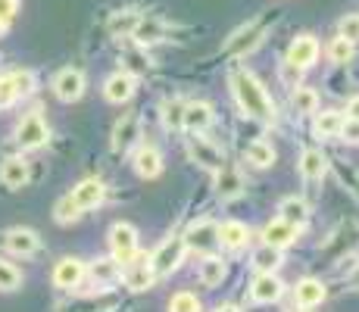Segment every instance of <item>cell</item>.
Masks as SVG:
<instances>
[{
    "instance_id": "cell-1",
    "label": "cell",
    "mask_w": 359,
    "mask_h": 312,
    "mask_svg": "<svg viewBox=\"0 0 359 312\" xmlns=\"http://www.w3.org/2000/svg\"><path fill=\"white\" fill-rule=\"evenodd\" d=\"M231 91L238 97V107L244 109L247 116H253V119H272L275 116L272 100L262 91L257 75H250L247 69H234L231 72Z\"/></svg>"
},
{
    "instance_id": "cell-2",
    "label": "cell",
    "mask_w": 359,
    "mask_h": 312,
    "mask_svg": "<svg viewBox=\"0 0 359 312\" xmlns=\"http://www.w3.org/2000/svg\"><path fill=\"white\" fill-rule=\"evenodd\" d=\"M184 250H188L184 238H169V240H163L160 250L150 256V269L156 272V278H160V275H172L178 266H182Z\"/></svg>"
},
{
    "instance_id": "cell-3",
    "label": "cell",
    "mask_w": 359,
    "mask_h": 312,
    "mask_svg": "<svg viewBox=\"0 0 359 312\" xmlns=\"http://www.w3.org/2000/svg\"><path fill=\"white\" fill-rule=\"evenodd\" d=\"M109 247H113V259H119L122 266H128L137 256V231L128 222H116L109 228Z\"/></svg>"
},
{
    "instance_id": "cell-4",
    "label": "cell",
    "mask_w": 359,
    "mask_h": 312,
    "mask_svg": "<svg viewBox=\"0 0 359 312\" xmlns=\"http://www.w3.org/2000/svg\"><path fill=\"white\" fill-rule=\"evenodd\" d=\"M47 137H50V131H47V125L44 119H41V113L34 109V113L29 116H22V122H19V128H16V144L22 150H38V147H44L47 144Z\"/></svg>"
},
{
    "instance_id": "cell-5",
    "label": "cell",
    "mask_w": 359,
    "mask_h": 312,
    "mask_svg": "<svg viewBox=\"0 0 359 312\" xmlns=\"http://www.w3.org/2000/svg\"><path fill=\"white\" fill-rule=\"evenodd\" d=\"M184 244L188 250H194V253H210L212 247L219 244V225L216 222H194V225L188 228V234H184Z\"/></svg>"
},
{
    "instance_id": "cell-6",
    "label": "cell",
    "mask_w": 359,
    "mask_h": 312,
    "mask_svg": "<svg viewBox=\"0 0 359 312\" xmlns=\"http://www.w3.org/2000/svg\"><path fill=\"white\" fill-rule=\"evenodd\" d=\"M53 94L63 103L81 100V94H85V75H81L79 69H63V72H57V79H53Z\"/></svg>"
},
{
    "instance_id": "cell-7",
    "label": "cell",
    "mask_w": 359,
    "mask_h": 312,
    "mask_svg": "<svg viewBox=\"0 0 359 312\" xmlns=\"http://www.w3.org/2000/svg\"><path fill=\"white\" fill-rule=\"evenodd\" d=\"M85 275H88L85 262L75 259V256H66V259H60L57 266H53V284H57L60 290H72V287H79Z\"/></svg>"
},
{
    "instance_id": "cell-8",
    "label": "cell",
    "mask_w": 359,
    "mask_h": 312,
    "mask_svg": "<svg viewBox=\"0 0 359 312\" xmlns=\"http://www.w3.org/2000/svg\"><path fill=\"white\" fill-rule=\"evenodd\" d=\"M316 60H319V41H316L313 34L294 38L291 50H287V62L297 69H309V66H316Z\"/></svg>"
},
{
    "instance_id": "cell-9",
    "label": "cell",
    "mask_w": 359,
    "mask_h": 312,
    "mask_svg": "<svg viewBox=\"0 0 359 312\" xmlns=\"http://www.w3.org/2000/svg\"><path fill=\"white\" fill-rule=\"evenodd\" d=\"M4 247L13 256H32L41 247V240L32 228H10V231H4Z\"/></svg>"
},
{
    "instance_id": "cell-10",
    "label": "cell",
    "mask_w": 359,
    "mask_h": 312,
    "mask_svg": "<svg viewBox=\"0 0 359 312\" xmlns=\"http://www.w3.org/2000/svg\"><path fill=\"white\" fill-rule=\"evenodd\" d=\"M281 294H285V284H281V278H275V272H259L250 284L253 303H275Z\"/></svg>"
},
{
    "instance_id": "cell-11",
    "label": "cell",
    "mask_w": 359,
    "mask_h": 312,
    "mask_svg": "<svg viewBox=\"0 0 359 312\" xmlns=\"http://www.w3.org/2000/svg\"><path fill=\"white\" fill-rule=\"evenodd\" d=\"M188 150H191V156H194L200 165H206V169H212V172H219V169L225 165L222 150H219L216 144H210L206 137H191Z\"/></svg>"
},
{
    "instance_id": "cell-12",
    "label": "cell",
    "mask_w": 359,
    "mask_h": 312,
    "mask_svg": "<svg viewBox=\"0 0 359 312\" xmlns=\"http://www.w3.org/2000/svg\"><path fill=\"white\" fill-rule=\"evenodd\" d=\"M297 234H300V228L291 225V222H285V219H275V222H269V225L262 228V238H266V244L269 247H278V250L291 247L294 240H297Z\"/></svg>"
},
{
    "instance_id": "cell-13",
    "label": "cell",
    "mask_w": 359,
    "mask_h": 312,
    "mask_svg": "<svg viewBox=\"0 0 359 312\" xmlns=\"http://www.w3.org/2000/svg\"><path fill=\"white\" fill-rule=\"evenodd\" d=\"M103 97L109 103H128L135 97V75H128V72L109 75L107 85H103Z\"/></svg>"
},
{
    "instance_id": "cell-14",
    "label": "cell",
    "mask_w": 359,
    "mask_h": 312,
    "mask_svg": "<svg viewBox=\"0 0 359 312\" xmlns=\"http://www.w3.org/2000/svg\"><path fill=\"white\" fill-rule=\"evenodd\" d=\"M103 197H107V187H103V182H97V178H85V182L72 191V200L81 206V212L97 210V206L103 203Z\"/></svg>"
},
{
    "instance_id": "cell-15",
    "label": "cell",
    "mask_w": 359,
    "mask_h": 312,
    "mask_svg": "<svg viewBox=\"0 0 359 312\" xmlns=\"http://www.w3.org/2000/svg\"><path fill=\"white\" fill-rule=\"evenodd\" d=\"M137 128H141V125H137V116L135 113H126L119 122H116L113 141H109L116 154H126V150H131V144L137 141Z\"/></svg>"
},
{
    "instance_id": "cell-16",
    "label": "cell",
    "mask_w": 359,
    "mask_h": 312,
    "mask_svg": "<svg viewBox=\"0 0 359 312\" xmlns=\"http://www.w3.org/2000/svg\"><path fill=\"white\" fill-rule=\"evenodd\" d=\"M122 281H126L128 290H147V287H154L156 272L150 269V262H128L122 269Z\"/></svg>"
},
{
    "instance_id": "cell-17",
    "label": "cell",
    "mask_w": 359,
    "mask_h": 312,
    "mask_svg": "<svg viewBox=\"0 0 359 312\" xmlns=\"http://www.w3.org/2000/svg\"><path fill=\"white\" fill-rule=\"evenodd\" d=\"M0 182L10 187V191L22 187L25 182H29V159H22V156L4 159V165H0Z\"/></svg>"
},
{
    "instance_id": "cell-18",
    "label": "cell",
    "mask_w": 359,
    "mask_h": 312,
    "mask_svg": "<svg viewBox=\"0 0 359 312\" xmlns=\"http://www.w3.org/2000/svg\"><path fill=\"white\" fill-rule=\"evenodd\" d=\"M216 194L222 200H238L241 194H244V178H241V172L222 165V169L216 172Z\"/></svg>"
},
{
    "instance_id": "cell-19",
    "label": "cell",
    "mask_w": 359,
    "mask_h": 312,
    "mask_svg": "<svg viewBox=\"0 0 359 312\" xmlns=\"http://www.w3.org/2000/svg\"><path fill=\"white\" fill-rule=\"evenodd\" d=\"M294 297H297V303L300 306H319V303H325V297H328V290H325V284L322 281H316V278H303L300 284L294 287Z\"/></svg>"
},
{
    "instance_id": "cell-20",
    "label": "cell",
    "mask_w": 359,
    "mask_h": 312,
    "mask_svg": "<svg viewBox=\"0 0 359 312\" xmlns=\"http://www.w3.org/2000/svg\"><path fill=\"white\" fill-rule=\"evenodd\" d=\"M135 172H137L141 178H156V175H160V172H163V156H160V150L150 147V144L137 150V154H135Z\"/></svg>"
},
{
    "instance_id": "cell-21",
    "label": "cell",
    "mask_w": 359,
    "mask_h": 312,
    "mask_svg": "<svg viewBox=\"0 0 359 312\" xmlns=\"http://www.w3.org/2000/svg\"><path fill=\"white\" fill-rule=\"evenodd\" d=\"M247 240H250V228L244 222H225V225H219V244L225 250H241V247H247Z\"/></svg>"
},
{
    "instance_id": "cell-22",
    "label": "cell",
    "mask_w": 359,
    "mask_h": 312,
    "mask_svg": "<svg viewBox=\"0 0 359 312\" xmlns=\"http://www.w3.org/2000/svg\"><path fill=\"white\" fill-rule=\"evenodd\" d=\"M212 125V107L210 103H188L184 107V128L200 135V131H206Z\"/></svg>"
},
{
    "instance_id": "cell-23",
    "label": "cell",
    "mask_w": 359,
    "mask_h": 312,
    "mask_svg": "<svg viewBox=\"0 0 359 312\" xmlns=\"http://www.w3.org/2000/svg\"><path fill=\"white\" fill-rule=\"evenodd\" d=\"M88 275H91L97 284H113V281L122 278V262L113 259V256H103V259H94L91 262Z\"/></svg>"
},
{
    "instance_id": "cell-24",
    "label": "cell",
    "mask_w": 359,
    "mask_h": 312,
    "mask_svg": "<svg viewBox=\"0 0 359 312\" xmlns=\"http://www.w3.org/2000/svg\"><path fill=\"white\" fill-rule=\"evenodd\" d=\"M300 172H303V178H306V182H319V178L328 172L325 154H322V150H303V156H300Z\"/></svg>"
},
{
    "instance_id": "cell-25",
    "label": "cell",
    "mask_w": 359,
    "mask_h": 312,
    "mask_svg": "<svg viewBox=\"0 0 359 312\" xmlns=\"http://www.w3.org/2000/svg\"><path fill=\"white\" fill-rule=\"evenodd\" d=\"M169 34H172L169 25L156 22V19H144L141 16V22H137V29L131 32V38H135L137 44H154V41H165Z\"/></svg>"
},
{
    "instance_id": "cell-26",
    "label": "cell",
    "mask_w": 359,
    "mask_h": 312,
    "mask_svg": "<svg viewBox=\"0 0 359 312\" xmlns=\"http://www.w3.org/2000/svg\"><path fill=\"white\" fill-rule=\"evenodd\" d=\"M291 107H294L300 116L319 113V94H316L313 88H306V85H294V91H291Z\"/></svg>"
},
{
    "instance_id": "cell-27",
    "label": "cell",
    "mask_w": 359,
    "mask_h": 312,
    "mask_svg": "<svg viewBox=\"0 0 359 312\" xmlns=\"http://www.w3.org/2000/svg\"><path fill=\"white\" fill-rule=\"evenodd\" d=\"M262 38H266V25H259V22H257L253 29L234 34V41L229 44V50H231V53H250L253 47H259V44H262Z\"/></svg>"
},
{
    "instance_id": "cell-28",
    "label": "cell",
    "mask_w": 359,
    "mask_h": 312,
    "mask_svg": "<svg viewBox=\"0 0 359 312\" xmlns=\"http://www.w3.org/2000/svg\"><path fill=\"white\" fill-rule=\"evenodd\" d=\"M278 212H281L278 219L291 222V225H297V228H300V225H306V219H309V206L303 203L300 197H287V200H281Z\"/></svg>"
},
{
    "instance_id": "cell-29",
    "label": "cell",
    "mask_w": 359,
    "mask_h": 312,
    "mask_svg": "<svg viewBox=\"0 0 359 312\" xmlns=\"http://www.w3.org/2000/svg\"><path fill=\"white\" fill-rule=\"evenodd\" d=\"M222 278H225V262L219 256H206L200 262V284L203 287H216V284H222Z\"/></svg>"
},
{
    "instance_id": "cell-30",
    "label": "cell",
    "mask_w": 359,
    "mask_h": 312,
    "mask_svg": "<svg viewBox=\"0 0 359 312\" xmlns=\"http://www.w3.org/2000/svg\"><path fill=\"white\" fill-rule=\"evenodd\" d=\"M344 116L337 109H325V113H316V135L319 137H337L341 135Z\"/></svg>"
},
{
    "instance_id": "cell-31",
    "label": "cell",
    "mask_w": 359,
    "mask_h": 312,
    "mask_svg": "<svg viewBox=\"0 0 359 312\" xmlns=\"http://www.w3.org/2000/svg\"><path fill=\"white\" fill-rule=\"evenodd\" d=\"M244 156H247V163L259 165V169H269V165L275 163V150H272V144H266V141H250L244 147Z\"/></svg>"
},
{
    "instance_id": "cell-32",
    "label": "cell",
    "mask_w": 359,
    "mask_h": 312,
    "mask_svg": "<svg viewBox=\"0 0 359 312\" xmlns=\"http://www.w3.org/2000/svg\"><path fill=\"white\" fill-rule=\"evenodd\" d=\"M184 107H188V103H182V100H165L163 107H160L163 125L169 131H182L184 128Z\"/></svg>"
},
{
    "instance_id": "cell-33",
    "label": "cell",
    "mask_w": 359,
    "mask_h": 312,
    "mask_svg": "<svg viewBox=\"0 0 359 312\" xmlns=\"http://www.w3.org/2000/svg\"><path fill=\"white\" fill-rule=\"evenodd\" d=\"M278 266H281V250L278 247L262 244L257 253H253V269H257V272H275Z\"/></svg>"
},
{
    "instance_id": "cell-34",
    "label": "cell",
    "mask_w": 359,
    "mask_h": 312,
    "mask_svg": "<svg viewBox=\"0 0 359 312\" xmlns=\"http://www.w3.org/2000/svg\"><path fill=\"white\" fill-rule=\"evenodd\" d=\"M53 219H57L60 225H72V222L81 219V206L72 200V194H69V197H63L57 206H53Z\"/></svg>"
},
{
    "instance_id": "cell-35",
    "label": "cell",
    "mask_w": 359,
    "mask_h": 312,
    "mask_svg": "<svg viewBox=\"0 0 359 312\" xmlns=\"http://www.w3.org/2000/svg\"><path fill=\"white\" fill-rule=\"evenodd\" d=\"M137 22H141V13H135V10L116 13V16L109 19V32H113V34H131L137 29Z\"/></svg>"
},
{
    "instance_id": "cell-36",
    "label": "cell",
    "mask_w": 359,
    "mask_h": 312,
    "mask_svg": "<svg viewBox=\"0 0 359 312\" xmlns=\"http://www.w3.org/2000/svg\"><path fill=\"white\" fill-rule=\"evenodd\" d=\"M328 60L331 62H350L353 60V41H347V38H341V34H337L334 41H331L328 44Z\"/></svg>"
},
{
    "instance_id": "cell-37",
    "label": "cell",
    "mask_w": 359,
    "mask_h": 312,
    "mask_svg": "<svg viewBox=\"0 0 359 312\" xmlns=\"http://www.w3.org/2000/svg\"><path fill=\"white\" fill-rule=\"evenodd\" d=\"M6 75H10V81H13V88H16L19 97L34 91V72H29V69H13V72H6Z\"/></svg>"
},
{
    "instance_id": "cell-38",
    "label": "cell",
    "mask_w": 359,
    "mask_h": 312,
    "mask_svg": "<svg viewBox=\"0 0 359 312\" xmlns=\"http://www.w3.org/2000/svg\"><path fill=\"white\" fill-rule=\"evenodd\" d=\"M169 312H200V300L188 290H182V294H175L169 300Z\"/></svg>"
},
{
    "instance_id": "cell-39",
    "label": "cell",
    "mask_w": 359,
    "mask_h": 312,
    "mask_svg": "<svg viewBox=\"0 0 359 312\" xmlns=\"http://www.w3.org/2000/svg\"><path fill=\"white\" fill-rule=\"evenodd\" d=\"M19 284H22V275H19V269L0 259V290H16Z\"/></svg>"
},
{
    "instance_id": "cell-40",
    "label": "cell",
    "mask_w": 359,
    "mask_h": 312,
    "mask_svg": "<svg viewBox=\"0 0 359 312\" xmlns=\"http://www.w3.org/2000/svg\"><path fill=\"white\" fill-rule=\"evenodd\" d=\"M147 69H150V60L144 57V53H137V50L126 53V69H122V72H128V75H141V72H147Z\"/></svg>"
},
{
    "instance_id": "cell-41",
    "label": "cell",
    "mask_w": 359,
    "mask_h": 312,
    "mask_svg": "<svg viewBox=\"0 0 359 312\" xmlns=\"http://www.w3.org/2000/svg\"><path fill=\"white\" fill-rule=\"evenodd\" d=\"M16 88H13V81H10V75H0V109H6V107H13L16 103Z\"/></svg>"
},
{
    "instance_id": "cell-42",
    "label": "cell",
    "mask_w": 359,
    "mask_h": 312,
    "mask_svg": "<svg viewBox=\"0 0 359 312\" xmlns=\"http://www.w3.org/2000/svg\"><path fill=\"white\" fill-rule=\"evenodd\" d=\"M337 32H341V38H347V41H359V16H344L341 19V25H337Z\"/></svg>"
},
{
    "instance_id": "cell-43",
    "label": "cell",
    "mask_w": 359,
    "mask_h": 312,
    "mask_svg": "<svg viewBox=\"0 0 359 312\" xmlns=\"http://www.w3.org/2000/svg\"><path fill=\"white\" fill-rule=\"evenodd\" d=\"M337 137H344V141H350V144H359V119H353V116H344L341 135H337Z\"/></svg>"
},
{
    "instance_id": "cell-44",
    "label": "cell",
    "mask_w": 359,
    "mask_h": 312,
    "mask_svg": "<svg viewBox=\"0 0 359 312\" xmlns=\"http://www.w3.org/2000/svg\"><path fill=\"white\" fill-rule=\"evenodd\" d=\"M16 10H19V0H0V32L10 25V19L16 16Z\"/></svg>"
},
{
    "instance_id": "cell-45",
    "label": "cell",
    "mask_w": 359,
    "mask_h": 312,
    "mask_svg": "<svg viewBox=\"0 0 359 312\" xmlns=\"http://www.w3.org/2000/svg\"><path fill=\"white\" fill-rule=\"evenodd\" d=\"M300 72H303V69H297V66H291V62H285V66H281V79H285L287 81V85H297V81H300Z\"/></svg>"
},
{
    "instance_id": "cell-46",
    "label": "cell",
    "mask_w": 359,
    "mask_h": 312,
    "mask_svg": "<svg viewBox=\"0 0 359 312\" xmlns=\"http://www.w3.org/2000/svg\"><path fill=\"white\" fill-rule=\"evenodd\" d=\"M347 113L353 116V119H359V97H353V100L347 103Z\"/></svg>"
},
{
    "instance_id": "cell-47",
    "label": "cell",
    "mask_w": 359,
    "mask_h": 312,
    "mask_svg": "<svg viewBox=\"0 0 359 312\" xmlns=\"http://www.w3.org/2000/svg\"><path fill=\"white\" fill-rule=\"evenodd\" d=\"M216 312H241V309H238V306H219Z\"/></svg>"
},
{
    "instance_id": "cell-48",
    "label": "cell",
    "mask_w": 359,
    "mask_h": 312,
    "mask_svg": "<svg viewBox=\"0 0 359 312\" xmlns=\"http://www.w3.org/2000/svg\"><path fill=\"white\" fill-rule=\"evenodd\" d=\"M291 312H309V306H294Z\"/></svg>"
}]
</instances>
